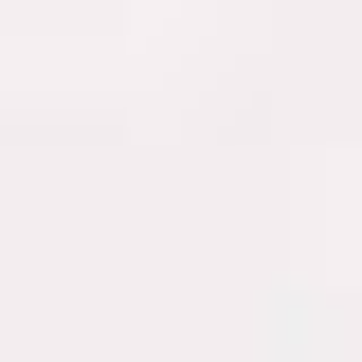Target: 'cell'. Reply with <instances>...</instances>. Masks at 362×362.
<instances>
[]
</instances>
